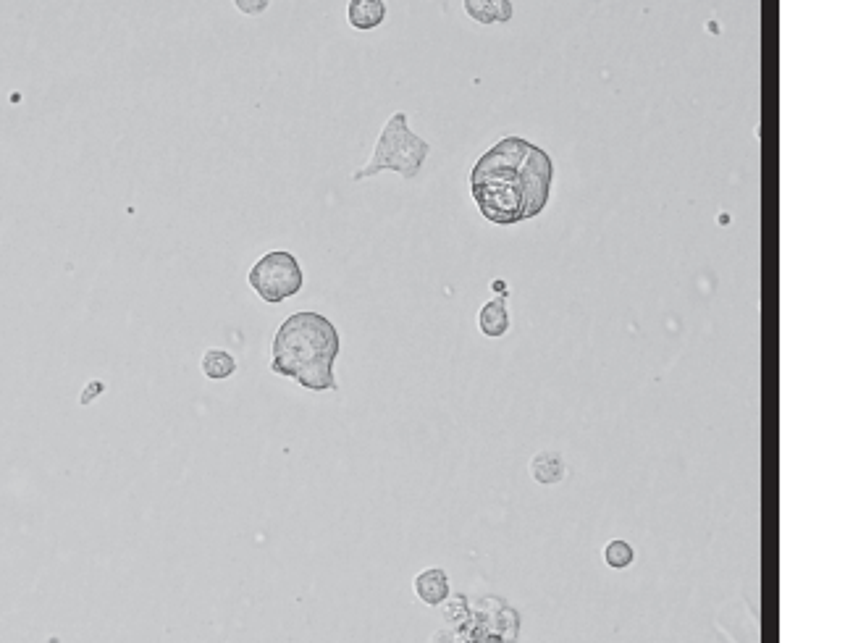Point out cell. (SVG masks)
<instances>
[{
	"label": "cell",
	"mask_w": 845,
	"mask_h": 643,
	"mask_svg": "<svg viewBox=\"0 0 845 643\" xmlns=\"http://www.w3.org/2000/svg\"><path fill=\"white\" fill-rule=\"evenodd\" d=\"M552 179L554 163L546 150L523 137H504L475 161L470 195L486 221L512 226L546 208Z\"/></svg>",
	"instance_id": "obj_1"
},
{
	"label": "cell",
	"mask_w": 845,
	"mask_h": 643,
	"mask_svg": "<svg viewBox=\"0 0 845 643\" xmlns=\"http://www.w3.org/2000/svg\"><path fill=\"white\" fill-rule=\"evenodd\" d=\"M342 350L339 331L321 313L302 310L281 323L271 347V371L292 378L310 392L336 389V357Z\"/></svg>",
	"instance_id": "obj_2"
},
{
	"label": "cell",
	"mask_w": 845,
	"mask_h": 643,
	"mask_svg": "<svg viewBox=\"0 0 845 643\" xmlns=\"http://www.w3.org/2000/svg\"><path fill=\"white\" fill-rule=\"evenodd\" d=\"M428 153H431L428 140H420L418 134L407 126V113L397 111L392 113V119L386 121V126L378 134L371 161L365 163L360 171H355L352 179L363 182V179H371L381 171H397L405 182H413L423 163H426Z\"/></svg>",
	"instance_id": "obj_3"
},
{
	"label": "cell",
	"mask_w": 845,
	"mask_h": 643,
	"mask_svg": "<svg viewBox=\"0 0 845 643\" xmlns=\"http://www.w3.org/2000/svg\"><path fill=\"white\" fill-rule=\"evenodd\" d=\"M247 281H250V287L255 289V294H258L260 300L279 305V302L289 300V297H294V294L300 292L305 276H302L300 260L294 258L292 252L273 250L266 252V255L250 268Z\"/></svg>",
	"instance_id": "obj_4"
},
{
	"label": "cell",
	"mask_w": 845,
	"mask_h": 643,
	"mask_svg": "<svg viewBox=\"0 0 845 643\" xmlns=\"http://www.w3.org/2000/svg\"><path fill=\"white\" fill-rule=\"evenodd\" d=\"M415 594L428 607H439L449 599V578L441 567H428L415 578Z\"/></svg>",
	"instance_id": "obj_5"
},
{
	"label": "cell",
	"mask_w": 845,
	"mask_h": 643,
	"mask_svg": "<svg viewBox=\"0 0 845 643\" xmlns=\"http://www.w3.org/2000/svg\"><path fill=\"white\" fill-rule=\"evenodd\" d=\"M462 6L468 11V16L483 27L489 24H507L515 14L512 0H462Z\"/></svg>",
	"instance_id": "obj_6"
},
{
	"label": "cell",
	"mask_w": 845,
	"mask_h": 643,
	"mask_svg": "<svg viewBox=\"0 0 845 643\" xmlns=\"http://www.w3.org/2000/svg\"><path fill=\"white\" fill-rule=\"evenodd\" d=\"M347 19H350L352 27L360 29V32L381 27L386 19V3L384 0H350Z\"/></svg>",
	"instance_id": "obj_7"
},
{
	"label": "cell",
	"mask_w": 845,
	"mask_h": 643,
	"mask_svg": "<svg viewBox=\"0 0 845 643\" xmlns=\"http://www.w3.org/2000/svg\"><path fill=\"white\" fill-rule=\"evenodd\" d=\"M478 329L483 336H491V339L510 331V313H507L504 300H491L483 305L481 313H478Z\"/></svg>",
	"instance_id": "obj_8"
},
{
	"label": "cell",
	"mask_w": 845,
	"mask_h": 643,
	"mask_svg": "<svg viewBox=\"0 0 845 643\" xmlns=\"http://www.w3.org/2000/svg\"><path fill=\"white\" fill-rule=\"evenodd\" d=\"M237 371V360L226 350H208L203 355V373L213 381H224V378L234 376Z\"/></svg>",
	"instance_id": "obj_9"
},
{
	"label": "cell",
	"mask_w": 845,
	"mask_h": 643,
	"mask_svg": "<svg viewBox=\"0 0 845 643\" xmlns=\"http://www.w3.org/2000/svg\"><path fill=\"white\" fill-rule=\"evenodd\" d=\"M633 560H636V552H633V546H630L628 541L615 539L604 546V562H607L609 567H615V570H625Z\"/></svg>",
	"instance_id": "obj_10"
},
{
	"label": "cell",
	"mask_w": 845,
	"mask_h": 643,
	"mask_svg": "<svg viewBox=\"0 0 845 643\" xmlns=\"http://www.w3.org/2000/svg\"><path fill=\"white\" fill-rule=\"evenodd\" d=\"M231 3L237 6L239 14H245V16H260L268 6H271V0H231Z\"/></svg>",
	"instance_id": "obj_11"
},
{
	"label": "cell",
	"mask_w": 845,
	"mask_h": 643,
	"mask_svg": "<svg viewBox=\"0 0 845 643\" xmlns=\"http://www.w3.org/2000/svg\"><path fill=\"white\" fill-rule=\"evenodd\" d=\"M549 468H552V465H546V470ZM562 470L565 468H562V462H559L557 455H554V473H541V462L538 460L533 462V476H536L541 483H557L559 478H562Z\"/></svg>",
	"instance_id": "obj_12"
}]
</instances>
